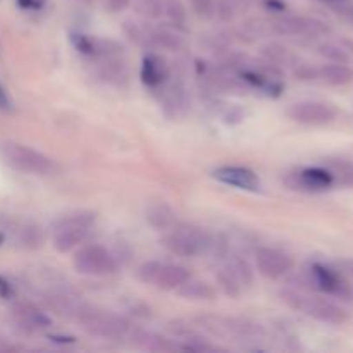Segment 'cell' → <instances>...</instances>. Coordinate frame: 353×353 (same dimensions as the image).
<instances>
[{"label": "cell", "instance_id": "obj_1", "mask_svg": "<svg viewBox=\"0 0 353 353\" xmlns=\"http://www.w3.org/2000/svg\"><path fill=\"white\" fill-rule=\"evenodd\" d=\"M74 321L86 334L103 338V340H117V338L126 336L131 330V323L126 317L110 312V310L88 305L79 307Z\"/></svg>", "mask_w": 353, "mask_h": 353}, {"label": "cell", "instance_id": "obj_2", "mask_svg": "<svg viewBox=\"0 0 353 353\" xmlns=\"http://www.w3.org/2000/svg\"><path fill=\"white\" fill-rule=\"evenodd\" d=\"M210 236L205 230L193 224H174L168 233L162 236L161 243L165 250L178 257H200L209 252Z\"/></svg>", "mask_w": 353, "mask_h": 353}, {"label": "cell", "instance_id": "obj_3", "mask_svg": "<svg viewBox=\"0 0 353 353\" xmlns=\"http://www.w3.org/2000/svg\"><path fill=\"white\" fill-rule=\"evenodd\" d=\"M0 157L9 168L24 172V174L50 176L57 169L50 157L28 147V145L17 143V141H2L0 143Z\"/></svg>", "mask_w": 353, "mask_h": 353}, {"label": "cell", "instance_id": "obj_4", "mask_svg": "<svg viewBox=\"0 0 353 353\" xmlns=\"http://www.w3.org/2000/svg\"><path fill=\"white\" fill-rule=\"evenodd\" d=\"M97 216L93 212H78L61 217L52 226V245L61 254L78 248L88 238Z\"/></svg>", "mask_w": 353, "mask_h": 353}, {"label": "cell", "instance_id": "obj_5", "mask_svg": "<svg viewBox=\"0 0 353 353\" xmlns=\"http://www.w3.org/2000/svg\"><path fill=\"white\" fill-rule=\"evenodd\" d=\"M281 296L292 309L299 310V312L305 314V316L312 317L319 323L341 326L348 321V312L343 307L336 305L326 299H321V296L303 295V293L293 292V290H285V292H281Z\"/></svg>", "mask_w": 353, "mask_h": 353}, {"label": "cell", "instance_id": "obj_6", "mask_svg": "<svg viewBox=\"0 0 353 353\" xmlns=\"http://www.w3.org/2000/svg\"><path fill=\"white\" fill-rule=\"evenodd\" d=\"M192 278L185 265L171 262L148 261L138 268V279L145 285H152L164 292H176L185 281Z\"/></svg>", "mask_w": 353, "mask_h": 353}, {"label": "cell", "instance_id": "obj_7", "mask_svg": "<svg viewBox=\"0 0 353 353\" xmlns=\"http://www.w3.org/2000/svg\"><path fill=\"white\" fill-rule=\"evenodd\" d=\"M72 268L83 276H110L117 271V257L103 245H85L76 250Z\"/></svg>", "mask_w": 353, "mask_h": 353}, {"label": "cell", "instance_id": "obj_8", "mask_svg": "<svg viewBox=\"0 0 353 353\" xmlns=\"http://www.w3.org/2000/svg\"><path fill=\"white\" fill-rule=\"evenodd\" d=\"M271 30L281 37H303L317 38L330 31V28L319 19L305 16H286L272 21Z\"/></svg>", "mask_w": 353, "mask_h": 353}, {"label": "cell", "instance_id": "obj_9", "mask_svg": "<svg viewBox=\"0 0 353 353\" xmlns=\"http://www.w3.org/2000/svg\"><path fill=\"white\" fill-rule=\"evenodd\" d=\"M255 265H257V271L264 278L276 281V279H281L285 276H288L292 272L295 262H293L292 255L279 250V248L262 247L255 254Z\"/></svg>", "mask_w": 353, "mask_h": 353}, {"label": "cell", "instance_id": "obj_10", "mask_svg": "<svg viewBox=\"0 0 353 353\" xmlns=\"http://www.w3.org/2000/svg\"><path fill=\"white\" fill-rule=\"evenodd\" d=\"M288 116L295 123L305 124V126H326L336 119V109L331 107L330 103L303 100V102H296L290 107Z\"/></svg>", "mask_w": 353, "mask_h": 353}, {"label": "cell", "instance_id": "obj_11", "mask_svg": "<svg viewBox=\"0 0 353 353\" xmlns=\"http://www.w3.org/2000/svg\"><path fill=\"white\" fill-rule=\"evenodd\" d=\"M307 283L314 290H319L326 295L338 296V299H350L352 295L350 288L341 279V276L323 264H310V268L307 269Z\"/></svg>", "mask_w": 353, "mask_h": 353}, {"label": "cell", "instance_id": "obj_12", "mask_svg": "<svg viewBox=\"0 0 353 353\" xmlns=\"http://www.w3.org/2000/svg\"><path fill=\"white\" fill-rule=\"evenodd\" d=\"M286 183L292 188L303 190V192H326L334 186V178L330 169L324 165V168H305L292 172Z\"/></svg>", "mask_w": 353, "mask_h": 353}, {"label": "cell", "instance_id": "obj_13", "mask_svg": "<svg viewBox=\"0 0 353 353\" xmlns=\"http://www.w3.org/2000/svg\"><path fill=\"white\" fill-rule=\"evenodd\" d=\"M217 181L224 183L228 186H234L245 192H257L261 188V179L252 169L243 168V165H223L212 172Z\"/></svg>", "mask_w": 353, "mask_h": 353}, {"label": "cell", "instance_id": "obj_14", "mask_svg": "<svg viewBox=\"0 0 353 353\" xmlns=\"http://www.w3.org/2000/svg\"><path fill=\"white\" fill-rule=\"evenodd\" d=\"M12 316L16 319V323L26 331H40L50 327V319H48L47 314L38 310L31 303H16L12 309Z\"/></svg>", "mask_w": 353, "mask_h": 353}, {"label": "cell", "instance_id": "obj_15", "mask_svg": "<svg viewBox=\"0 0 353 353\" xmlns=\"http://www.w3.org/2000/svg\"><path fill=\"white\" fill-rule=\"evenodd\" d=\"M353 81V69L347 64H324L316 68V83H323L327 86H345Z\"/></svg>", "mask_w": 353, "mask_h": 353}, {"label": "cell", "instance_id": "obj_16", "mask_svg": "<svg viewBox=\"0 0 353 353\" xmlns=\"http://www.w3.org/2000/svg\"><path fill=\"white\" fill-rule=\"evenodd\" d=\"M141 81L147 86H161L169 76L168 64L162 57L157 54H148L145 55L143 64H141Z\"/></svg>", "mask_w": 353, "mask_h": 353}, {"label": "cell", "instance_id": "obj_17", "mask_svg": "<svg viewBox=\"0 0 353 353\" xmlns=\"http://www.w3.org/2000/svg\"><path fill=\"white\" fill-rule=\"evenodd\" d=\"M131 336H133V343H137L138 347L145 348V350L150 352H176V350H183L181 345L176 343V341L169 340V338L161 336V334L150 333V331H143V330H134L131 331Z\"/></svg>", "mask_w": 353, "mask_h": 353}, {"label": "cell", "instance_id": "obj_18", "mask_svg": "<svg viewBox=\"0 0 353 353\" xmlns=\"http://www.w3.org/2000/svg\"><path fill=\"white\" fill-rule=\"evenodd\" d=\"M224 259L226 261H224L223 269L236 281L241 292L250 288L254 285V271H252L250 264L243 257H240V255H226Z\"/></svg>", "mask_w": 353, "mask_h": 353}, {"label": "cell", "instance_id": "obj_19", "mask_svg": "<svg viewBox=\"0 0 353 353\" xmlns=\"http://www.w3.org/2000/svg\"><path fill=\"white\" fill-rule=\"evenodd\" d=\"M147 223L155 231H168L176 224V214L168 203H155L147 209Z\"/></svg>", "mask_w": 353, "mask_h": 353}, {"label": "cell", "instance_id": "obj_20", "mask_svg": "<svg viewBox=\"0 0 353 353\" xmlns=\"http://www.w3.org/2000/svg\"><path fill=\"white\" fill-rule=\"evenodd\" d=\"M148 43L162 50L176 52L183 47L185 40L178 31H172L169 28H157V30L148 31Z\"/></svg>", "mask_w": 353, "mask_h": 353}, {"label": "cell", "instance_id": "obj_21", "mask_svg": "<svg viewBox=\"0 0 353 353\" xmlns=\"http://www.w3.org/2000/svg\"><path fill=\"white\" fill-rule=\"evenodd\" d=\"M181 299L185 300H199V302H209V300L216 299V290L210 285L203 281H196V279L190 278L188 281L183 283L178 290H176Z\"/></svg>", "mask_w": 353, "mask_h": 353}, {"label": "cell", "instance_id": "obj_22", "mask_svg": "<svg viewBox=\"0 0 353 353\" xmlns=\"http://www.w3.org/2000/svg\"><path fill=\"white\" fill-rule=\"evenodd\" d=\"M16 243L24 250H37L45 243V231L38 224H24L16 231Z\"/></svg>", "mask_w": 353, "mask_h": 353}, {"label": "cell", "instance_id": "obj_23", "mask_svg": "<svg viewBox=\"0 0 353 353\" xmlns=\"http://www.w3.org/2000/svg\"><path fill=\"white\" fill-rule=\"evenodd\" d=\"M334 178V185L353 186V162L334 161L327 162L326 165Z\"/></svg>", "mask_w": 353, "mask_h": 353}, {"label": "cell", "instance_id": "obj_24", "mask_svg": "<svg viewBox=\"0 0 353 353\" xmlns=\"http://www.w3.org/2000/svg\"><path fill=\"white\" fill-rule=\"evenodd\" d=\"M319 54L323 57H326L327 61L331 62H338V64H348L352 59L350 52H348L347 47L340 43H334V41H326V43H321L317 47Z\"/></svg>", "mask_w": 353, "mask_h": 353}, {"label": "cell", "instance_id": "obj_25", "mask_svg": "<svg viewBox=\"0 0 353 353\" xmlns=\"http://www.w3.org/2000/svg\"><path fill=\"white\" fill-rule=\"evenodd\" d=\"M262 55L265 57V61L271 62L274 65H286L292 64L293 55L290 54V50L286 47H283L281 43H269L262 48Z\"/></svg>", "mask_w": 353, "mask_h": 353}, {"label": "cell", "instance_id": "obj_26", "mask_svg": "<svg viewBox=\"0 0 353 353\" xmlns=\"http://www.w3.org/2000/svg\"><path fill=\"white\" fill-rule=\"evenodd\" d=\"M134 10H137L138 16L148 21L161 19L162 14H164V7H162L161 0H137Z\"/></svg>", "mask_w": 353, "mask_h": 353}, {"label": "cell", "instance_id": "obj_27", "mask_svg": "<svg viewBox=\"0 0 353 353\" xmlns=\"http://www.w3.org/2000/svg\"><path fill=\"white\" fill-rule=\"evenodd\" d=\"M162 7H164L165 17H168L174 26H183V24L186 23L188 12H186L181 0H164V2H162Z\"/></svg>", "mask_w": 353, "mask_h": 353}, {"label": "cell", "instance_id": "obj_28", "mask_svg": "<svg viewBox=\"0 0 353 353\" xmlns=\"http://www.w3.org/2000/svg\"><path fill=\"white\" fill-rule=\"evenodd\" d=\"M217 279H219V285H221V288H223V292L226 293V295H230L231 299H236V296L241 295L240 286L236 285V281H234V279L231 278V276L228 274L223 268L217 271Z\"/></svg>", "mask_w": 353, "mask_h": 353}, {"label": "cell", "instance_id": "obj_29", "mask_svg": "<svg viewBox=\"0 0 353 353\" xmlns=\"http://www.w3.org/2000/svg\"><path fill=\"white\" fill-rule=\"evenodd\" d=\"M193 12L202 19H210L216 16V0H190Z\"/></svg>", "mask_w": 353, "mask_h": 353}, {"label": "cell", "instance_id": "obj_30", "mask_svg": "<svg viewBox=\"0 0 353 353\" xmlns=\"http://www.w3.org/2000/svg\"><path fill=\"white\" fill-rule=\"evenodd\" d=\"M103 7L109 12H123L130 7V0H103Z\"/></svg>", "mask_w": 353, "mask_h": 353}, {"label": "cell", "instance_id": "obj_31", "mask_svg": "<svg viewBox=\"0 0 353 353\" xmlns=\"http://www.w3.org/2000/svg\"><path fill=\"white\" fill-rule=\"evenodd\" d=\"M19 2L21 7H24V9H30V10H37V9H41L45 3V0H17Z\"/></svg>", "mask_w": 353, "mask_h": 353}, {"label": "cell", "instance_id": "obj_32", "mask_svg": "<svg viewBox=\"0 0 353 353\" xmlns=\"http://www.w3.org/2000/svg\"><path fill=\"white\" fill-rule=\"evenodd\" d=\"M0 109H2V110H9L10 109V100H9V97H7L6 90H3L2 83H0Z\"/></svg>", "mask_w": 353, "mask_h": 353}, {"label": "cell", "instance_id": "obj_33", "mask_svg": "<svg viewBox=\"0 0 353 353\" xmlns=\"http://www.w3.org/2000/svg\"><path fill=\"white\" fill-rule=\"evenodd\" d=\"M10 295H12V288H10V285L6 279L0 278V296H2V299H7V296Z\"/></svg>", "mask_w": 353, "mask_h": 353}]
</instances>
